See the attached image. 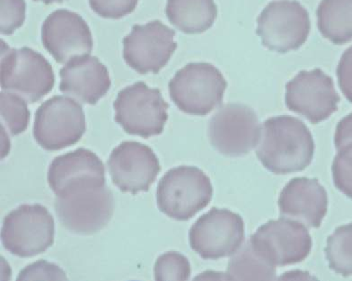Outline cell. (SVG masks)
<instances>
[{"label": "cell", "instance_id": "cb8c5ba5", "mask_svg": "<svg viewBox=\"0 0 352 281\" xmlns=\"http://www.w3.org/2000/svg\"><path fill=\"white\" fill-rule=\"evenodd\" d=\"M28 101L16 93L2 91V131L11 136H17L28 130L30 121Z\"/></svg>", "mask_w": 352, "mask_h": 281}, {"label": "cell", "instance_id": "9c48e42d", "mask_svg": "<svg viewBox=\"0 0 352 281\" xmlns=\"http://www.w3.org/2000/svg\"><path fill=\"white\" fill-rule=\"evenodd\" d=\"M262 125L252 108L230 104L211 118L208 136L214 149L228 157L245 156L259 144Z\"/></svg>", "mask_w": 352, "mask_h": 281}, {"label": "cell", "instance_id": "8992f818", "mask_svg": "<svg viewBox=\"0 0 352 281\" xmlns=\"http://www.w3.org/2000/svg\"><path fill=\"white\" fill-rule=\"evenodd\" d=\"M114 120L131 135L143 139L160 135L168 120L169 104L161 91L137 82L120 91L113 102Z\"/></svg>", "mask_w": 352, "mask_h": 281}, {"label": "cell", "instance_id": "484cf974", "mask_svg": "<svg viewBox=\"0 0 352 281\" xmlns=\"http://www.w3.org/2000/svg\"><path fill=\"white\" fill-rule=\"evenodd\" d=\"M192 274V268L186 256L177 251H168L158 257L155 263V280H188Z\"/></svg>", "mask_w": 352, "mask_h": 281}, {"label": "cell", "instance_id": "7c38bea8", "mask_svg": "<svg viewBox=\"0 0 352 281\" xmlns=\"http://www.w3.org/2000/svg\"><path fill=\"white\" fill-rule=\"evenodd\" d=\"M175 31L160 20L136 25L123 39V58L135 71L157 74L177 49Z\"/></svg>", "mask_w": 352, "mask_h": 281}, {"label": "cell", "instance_id": "4dcf8cb0", "mask_svg": "<svg viewBox=\"0 0 352 281\" xmlns=\"http://www.w3.org/2000/svg\"><path fill=\"white\" fill-rule=\"evenodd\" d=\"M350 139H352V113L342 119L337 124L334 145H338Z\"/></svg>", "mask_w": 352, "mask_h": 281}, {"label": "cell", "instance_id": "ffe728a7", "mask_svg": "<svg viewBox=\"0 0 352 281\" xmlns=\"http://www.w3.org/2000/svg\"><path fill=\"white\" fill-rule=\"evenodd\" d=\"M166 14L178 30L199 34L212 27L218 8L214 0H167Z\"/></svg>", "mask_w": 352, "mask_h": 281}, {"label": "cell", "instance_id": "44dd1931", "mask_svg": "<svg viewBox=\"0 0 352 281\" xmlns=\"http://www.w3.org/2000/svg\"><path fill=\"white\" fill-rule=\"evenodd\" d=\"M320 33L336 45L352 41V0H322L316 11Z\"/></svg>", "mask_w": 352, "mask_h": 281}, {"label": "cell", "instance_id": "ba28073f", "mask_svg": "<svg viewBox=\"0 0 352 281\" xmlns=\"http://www.w3.org/2000/svg\"><path fill=\"white\" fill-rule=\"evenodd\" d=\"M256 34L270 51L287 54L297 51L310 33L309 14L296 0L272 1L257 19Z\"/></svg>", "mask_w": 352, "mask_h": 281}, {"label": "cell", "instance_id": "83f0119b", "mask_svg": "<svg viewBox=\"0 0 352 281\" xmlns=\"http://www.w3.org/2000/svg\"><path fill=\"white\" fill-rule=\"evenodd\" d=\"M139 0H89L92 10L102 19H121L136 10Z\"/></svg>", "mask_w": 352, "mask_h": 281}, {"label": "cell", "instance_id": "ac0fdd59", "mask_svg": "<svg viewBox=\"0 0 352 281\" xmlns=\"http://www.w3.org/2000/svg\"><path fill=\"white\" fill-rule=\"evenodd\" d=\"M281 215L307 227H321L328 209V196L318 179L296 177L289 181L278 199Z\"/></svg>", "mask_w": 352, "mask_h": 281}, {"label": "cell", "instance_id": "f546056e", "mask_svg": "<svg viewBox=\"0 0 352 281\" xmlns=\"http://www.w3.org/2000/svg\"><path fill=\"white\" fill-rule=\"evenodd\" d=\"M336 72L340 89L352 104V46L342 54Z\"/></svg>", "mask_w": 352, "mask_h": 281}, {"label": "cell", "instance_id": "6da1fadb", "mask_svg": "<svg viewBox=\"0 0 352 281\" xmlns=\"http://www.w3.org/2000/svg\"><path fill=\"white\" fill-rule=\"evenodd\" d=\"M315 148L312 133L301 120L281 115L263 122L256 155L272 174L289 175L309 166Z\"/></svg>", "mask_w": 352, "mask_h": 281}, {"label": "cell", "instance_id": "e0dca14e", "mask_svg": "<svg viewBox=\"0 0 352 281\" xmlns=\"http://www.w3.org/2000/svg\"><path fill=\"white\" fill-rule=\"evenodd\" d=\"M44 48L60 64L89 55L93 51L92 33L83 17L75 12L58 10L43 23Z\"/></svg>", "mask_w": 352, "mask_h": 281}, {"label": "cell", "instance_id": "52a82bcc", "mask_svg": "<svg viewBox=\"0 0 352 281\" xmlns=\"http://www.w3.org/2000/svg\"><path fill=\"white\" fill-rule=\"evenodd\" d=\"M83 107L74 99L55 95L35 113V142L47 151H58L77 143L86 133Z\"/></svg>", "mask_w": 352, "mask_h": 281}, {"label": "cell", "instance_id": "d6986e66", "mask_svg": "<svg viewBox=\"0 0 352 281\" xmlns=\"http://www.w3.org/2000/svg\"><path fill=\"white\" fill-rule=\"evenodd\" d=\"M60 76L61 93L86 104H98L111 85L107 66L90 54L72 58L60 69Z\"/></svg>", "mask_w": 352, "mask_h": 281}, {"label": "cell", "instance_id": "1f68e13d", "mask_svg": "<svg viewBox=\"0 0 352 281\" xmlns=\"http://www.w3.org/2000/svg\"><path fill=\"white\" fill-rule=\"evenodd\" d=\"M35 2H43L44 4L50 5L54 4V3H63L65 0H34Z\"/></svg>", "mask_w": 352, "mask_h": 281}, {"label": "cell", "instance_id": "8fae6325", "mask_svg": "<svg viewBox=\"0 0 352 281\" xmlns=\"http://www.w3.org/2000/svg\"><path fill=\"white\" fill-rule=\"evenodd\" d=\"M245 240V222L239 214L213 207L190 227L192 250L204 260L233 256Z\"/></svg>", "mask_w": 352, "mask_h": 281}, {"label": "cell", "instance_id": "9a60e30c", "mask_svg": "<svg viewBox=\"0 0 352 281\" xmlns=\"http://www.w3.org/2000/svg\"><path fill=\"white\" fill-rule=\"evenodd\" d=\"M55 212L64 228L90 236L104 229L114 213V197L107 186L66 198L55 199Z\"/></svg>", "mask_w": 352, "mask_h": 281}, {"label": "cell", "instance_id": "3957f363", "mask_svg": "<svg viewBox=\"0 0 352 281\" xmlns=\"http://www.w3.org/2000/svg\"><path fill=\"white\" fill-rule=\"evenodd\" d=\"M228 83L212 64L192 63L169 82L171 100L182 112L205 116L221 105Z\"/></svg>", "mask_w": 352, "mask_h": 281}, {"label": "cell", "instance_id": "7402d4cb", "mask_svg": "<svg viewBox=\"0 0 352 281\" xmlns=\"http://www.w3.org/2000/svg\"><path fill=\"white\" fill-rule=\"evenodd\" d=\"M276 271L275 266L263 259L248 241L231 257L227 277L230 280H274Z\"/></svg>", "mask_w": 352, "mask_h": 281}, {"label": "cell", "instance_id": "4316f807", "mask_svg": "<svg viewBox=\"0 0 352 281\" xmlns=\"http://www.w3.org/2000/svg\"><path fill=\"white\" fill-rule=\"evenodd\" d=\"M25 0H1V34L11 35L25 21Z\"/></svg>", "mask_w": 352, "mask_h": 281}, {"label": "cell", "instance_id": "603a6c76", "mask_svg": "<svg viewBox=\"0 0 352 281\" xmlns=\"http://www.w3.org/2000/svg\"><path fill=\"white\" fill-rule=\"evenodd\" d=\"M325 256L331 271L352 276V223L336 228L328 237Z\"/></svg>", "mask_w": 352, "mask_h": 281}, {"label": "cell", "instance_id": "277c9868", "mask_svg": "<svg viewBox=\"0 0 352 281\" xmlns=\"http://www.w3.org/2000/svg\"><path fill=\"white\" fill-rule=\"evenodd\" d=\"M51 63L40 52L28 47L13 49L1 41V87L34 104L54 89Z\"/></svg>", "mask_w": 352, "mask_h": 281}, {"label": "cell", "instance_id": "5b68a950", "mask_svg": "<svg viewBox=\"0 0 352 281\" xmlns=\"http://www.w3.org/2000/svg\"><path fill=\"white\" fill-rule=\"evenodd\" d=\"M55 222L47 207L23 204L8 213L3 221V247L19 258L44 253L54 243Z\"/></svg>", "mask_w": 352, "mask_h": 281}, {"label": "cell", "instance_id": "5bb4252c", "mask_svg": "<svg viewBox=\"0 0 352 281\" xmlns=\"http://www.w3.org/2000/svg\"><path fill=\"white\" fill-rule=\"evenodd\" d=\"M47 179L56 197L66 198L107 186L104 163L87 148L55 157Z\"/></svg>", "mask_w": 352, "mask_h": 281}, {"label": "cell", "instance_id": "d4e9b609", "mask_svg": "<svg viewBox=\"0 0 352 281\" xmlns=\"http://www.w3.org/2000/svg\"><path fill=\"white\" fill-rule=\"evenodd\" d=\"M331 172L334 186L347 197L352 199V139L336 145Z\"/></svg>", "mask_w": 352, "mask_h": 281}, {"label": "cell", "instance_id": "30bf717a", "mask_svg": "<svg viewBox=\"0 0 352 281\" xmlns=\"http://www.w3.org/2000/svg\"><path fill=\"white\" fill-rule=\"evenodd\" d=\"M249 241L254 250L275 267L303 262L313 245L307 227L286 216L267 222Z\"/></svg>", "mask_w": 352, "mask_h": 281}, {"label": "cell", "instance_id": "4fadbf2b", "mask_svg": "<svg viewBox=\"0 0 352 281\" xmlns=\"http://www.w3.org/2000/svg\"><path fill=\"white\" fill-rule=\"evenodd\" d=\"M340 101L333 78L320 69L303 70L286 85L287 107L312 124L329 118L338 110Z\"/></svg>", "mask_w": 352, "mask_h": 281}, {"label": "cell", "instance_id": "2e32d148", "mask_svg": "<svg viewBox=\"0 0 352 281\" xmlns=\"http://www.w3.org/2000/svg\"><path fill=\"white\" fill-rule=\"evenodd\" d=\"M114 186L122 192H146L161 172L160 159L148 146L123 142L111 151L107 162Z\"/></svg>", "mask_w": 352, "mask_h": 281}, {"label": "cell", "instance_id": "7a4b0ae2", "mask_svg": "<svg viewBox=\"0 0 352 281\" xmlns=\"http://www.w3.org/2000/svg\"><path fill=\"white\" fill-rule=\"evenodd\" d=\"M213 186L210 177L196 166L169 170L160 181L157 203L160 212L177 221H187L210 204Z\"/></svg>", "mask_w": 352, "mask_h": 281}, {"label": "cell", "instance_id": "f1b7e54d", "mask_svg": "<svg viewBox=\"0 0 352 281\" xmlns=\"http://www.w3.org/2000/svg\"><path fill=\"white\" fill-rule=\"evenodd\" d=\"M67 280V278L65 272L54 263L39 260L23 269L17 278V280Z\"/></svg>", "mask_w": 352, "mask_h": 281}]
</instances>
